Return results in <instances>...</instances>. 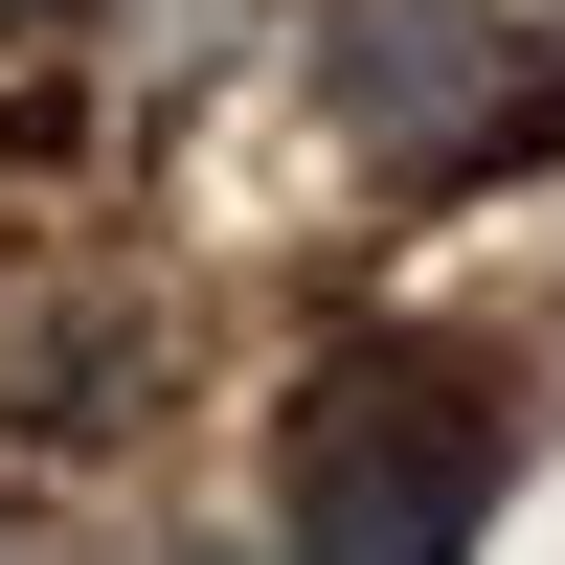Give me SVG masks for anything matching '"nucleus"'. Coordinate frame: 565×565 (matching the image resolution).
<instances>
[{
	"label": "nucleus",
	"instance_id": "nucleus-1",
	"mask_svg": "<svg viewBox=\"0 0 565 565\" xmlns=\"http://www.w3.org/2000/svg\"><path fill=\"white\" fill-rule=\"evenodd\" d=\"M295 565H476L498 521V407L452 385V362H340V385L295 407Z\"/></svg>",
	"mask_w": 565,
	"mask_h": 565
},
{
	"label": "nucleus",
	"instance_id": "nucleus-2",
	"mask_svg": "<svg viewBox=\"0 0 565 565\" xmlns=\"http://www.w3.org/2000/svg\"><path fill=\"white\" fill-rule=\"evenodd\" d=\"M317 90H340V136H362V159H407V181H452V159H521V136L565 114V68L498 23V0H340Z\"/></svg>",
	"mask_w": 565,
	"mask_h": 565
},
{
	"label": "nucleus",
	"instance_id": "nucleus-3",
	"mask_svg": "<svg viewBox=\"0 0 565 565\" xmlns=\"http://www.w3.org/2000/svg\"><path fill=\"white\" fill-rule=\"evenodd\" d=\"M0 23H45V0H0Z\"/></svg>",
	"mask_w": 565,
	"mask_h": 565
}]
</instances>
